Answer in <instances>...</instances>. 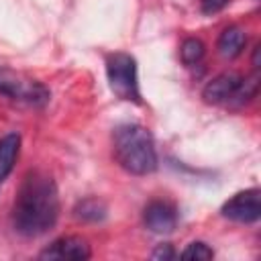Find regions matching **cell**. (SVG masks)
<instances>
[{
  "label": "cell",
  "mask_w": 261,
  "mask_h": 261,
  "mask_svg": "<svg viewBox=\"0 0 261 261\" xmlns=\"http://www.w3.org/2000/svg\"><path fill=\"white\" fill-rule=\"evenodd\" d=\"M57 216L59 194L55 181L43 171H29L12 206L14 230L24 237H39L55 226Z\"/></svg>",
  "instance_id": "1"
},
{
  "label": "cell",
  "mask_w": 261,
  "mask_h": 261,
  "mask_svg": "<svg viewBox=\"0 0 261 261\" xmlns=\"http://www.w3.org/2000/svg\"><path fill=\"white\" fill-rule=\"evenodd\" d=\"M112 149L118 165L133 175L153 173L157 167V153L151 133L135 122H126L114 128Z\"/></svg>",
  "instance_id": "2"
},
{
  "label": "cell",
  "mask_w": 261,
  "mask_h": 261,
  "mask_svg": "<svg viewBox=\"0 0 261 261\" xmlns=\"http://www.w3.org/2000/svg\"><path fill=\"white\" fill-rule=\"evenodd\" d=\"M257 92V80L255 77H241L234 71H224L216 77H212L204 90L202 98L208 104H245L253 94Z\"/></svg>",
  "instance_id": "3"
},
{
  "label": "cell",
  "mask_w": 261,
  "mask_h": 261,
  "mask_svg": "<svg viewBox=\"0 0 261 261\" xmlns=\"http://www.w3.org/2000/svg\"><path fill=\"white\" fill-rule=\"evenodd\" d=\"M106 75L110 90L126 102H141L137 61L128 53H112L106 57Z\"/></svg>",
  "instance_id": "4"
},
{
  "label": "cell",
  "mask_w": 261,
  "mask_h": 261,
  "mask_svg": "<svg viewBox=\"0 0 261 261\" xmlns=\"http://www.w3.org/2000/svg\"><path fill=\"white\" fill-rule=\"evenodd\" d=\"M0 94L33 106H43L49 100V90L41 82L31 80L10 67H0Z\"/></svg>",
  "instance_id": "5"
},
{
  "label": "cell",
  "mask_w": 261,
  "mask_h": 261,
  "mask_svg": "<svg viewBox=\"0 0 261 261\" xmlns=\"http://www.w3.org/2000/svg\"><path fill=\"white\" fill-rule=\"evenodd\" d=\"M222 216L234 222H255L261 216V192L257 188L234 194L222 206Z\"/></svg>",
  "instance_id": "6"
},
{
  "label": "cell",
  "mask_w": 261,
  "mask_h": 261,
  "mask_svg": "<svg viewBox=\"0 0 261 261\" xmlns=\"http://www.w3.org/2000/svg\"><path fill=\"white\" fill-rule=\"evenodd\" d=\"M143 220L151 232L167 234L177 226V210L165 200H153L151 204H147Z\"/></svg>",
  "instance_id": "7"
},
{
  "label": "cell",
  "mask_w": 261,
  "mask_h": 261,
  "mask_svg": "<svg viewBox=\"0 0 261 261\" xmlns=\"http://www.w3.org/2000/svg\"><path fill=\"white\" fill-rule=\"evenodd\" d=\"M92 251L86 239L82 237H61L53 241L39 257L41 259H73V261H84L90 259Z\"/></svg>",
  "instance_id": "8"
},
{
  "label": "cell",
  "mask_w": 261,
  "mask_h": 261,
  "mask_svg": "<svg viewBox=\"0 0 261 261\" xmlns=\"http://www.w3.org/2000/svg\"><path fill=\"white\" fill-rule=\"evenodd\" d=\"M20 151V135L18 133H8L0 139V181L8 177L12 171L16 157Z\"/></svg>",
  "instance_id": "9"
},
{
  "label": "cell",
  "mask_w": 261,
  "mask_h": 261,
  "mask_svg": "<svg viewBox=\"0 0 261 261\" xmlns=\"http://www.w3.org/2000/svg\"><path fill=\"white\" fill-rule=\"evenodd\" d=\"M245 43L247 37L239 27H226L218 37V53L226 59H234L243 53Z\"/></svg>",
  "instance_id": "10"
},
{
  "label": "cell",
  "mask_w": 261,
  "mask_h": 261,
  "mask_svg": "<svg viewBox=\"0 0 261 261\" xmlns=\"http://www.w3.org/2000/svg\"><path fill=\"white\" fill-rule=\"evenodd\" d=\"M73 214L82 222H100L106 216V204L98 198H84L75 204Z\"/></svg>",
  "instance_id": "11"
},
{
  "label": "cell",
  "mask_w": 261,
  "mask_h": 261,
  "mask_svg": "<svg viewBox=\"0 0 261 261\" xmlns=\"http://www.w3.org/2000/svg\"><path fill=\"white\" fill-rule=\"evenodd\" d=\"M204 51H206V49H204V43H202L200 39H196V37H190V39H186V41L181 43V47H179V57H181L184 65H196V63L202 61Z\"/></svg>",
  "instance_id": "12"
},
{
  "label": "cell",
  "mask_w": 261,
  "mask_h": 261,
  "mask_svg": "<svg viewBox=\"0 0 261 261\" xmlns=\"http://www.w3.org/2000/svg\"><path fill=\"white\" fill-rule=\"evenodd\" d=\"M181 259H196V261H208V259H212L214 257V251L206 245V243H202V241H194V243H190L184 251H181V255H179Z\"/></svg>",
  "instance_id": "13"
},
{
  "label": "cell",
  "mask_w": 261,
  "mask_h": 261,
  "mask_svg": "<svg viewBox=\"0 0 261 261\" xmlns=\"http://www.w3.org/2000/svg\"><path fill=\"white\" fill-rule=\"evenodd\" d=\"M151 257L157 259V261H161V259H173L175 257V251H173V247L169 243H163V245H157L155 247V251L151 253Z\"/></svg>",
  "instance_id": "14"
},
{
  "label": "cell",
  "mask_w": 261,
  "mask_h": 261,
  "mask_svg": "<svg viewBox=\"0 0 261 261\" xmlns=\"http://www.w3.org/2000/svg\"><path fill=\"white\" fill-rule=\"evenodd\" d=\"M226 4H228V0H202V10L208 12V14H212V12L222 10Z\"/></svg>",
  "instance_id": "15"
}]
</instances>
